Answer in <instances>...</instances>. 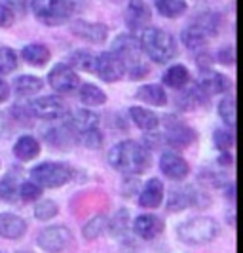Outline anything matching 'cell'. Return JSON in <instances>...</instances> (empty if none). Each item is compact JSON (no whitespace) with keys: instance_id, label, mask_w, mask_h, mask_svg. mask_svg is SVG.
<instances>
[{"instance_id":"obj_1","label":"cell","mask_w":243,"mask_h":253,"mask_svg":"<svg viewBox=\"0 0 243 253\" xmlns=\"http://www.w3.org/2000/svg\"><path fill=\"white\" fill-rule=\"evenodd\" d=\"M108 164L120 173L141 175L152 164V154L141 143L133 139H126L116 143L114 147L108 151Z\"/></svg>"},{"instance_id":"obj_2","label":"cell","mask_w":243,"mask_h":253,"mask_svg":"<svg viewBox=\"0 0 243 253\" xmlns=\"http://www.w3.org/2000/svg\"><path fill=\"white\" fill-rule=\"evenodd\" d=\"M142 53L158 65H166L177 55V42L167 31L158 27H144L139 35Z\"/></svg>"},{"instance_id":"obj_3","label":"cell","mask_w":243,"mask_h":253,"mask_svg":"<svg viewBox=\"0 0 243 253\" xmlns=\"http://www.w3.org/2000/svg\"><path fill=\"white\" fill-rule=\"evenodd\" d=\"M110 51L124 63V69H126V73H129L128 76L131 80H139L148 75V65L144 63V57H142L144 53H142L137 37H133V35L116 37Z\"/></svg>"},{"instance_id":"obj_4","label":"cell","mask_w":243,"mask_h":253,"mask_svg":"<svg viewBox=\"0 0 243 253\" xmlns=\"http://www.w3.org/2000/svg\"><path fill=\"white\" fill-rule=\"evenodd\" d=\"M220 234V227L213 217L198 215L192 217L177 227V236L186 246H204L209 242L217 240Z\"/></svg>"},{"instance_id":"obj_5","label":"cell","mask_w":243,"mask_h":253,"mask_svg":"<svg viewBox=\"0 0 243 253\" xmlns=\"http://www.w3.org/2000/svg\"><path fill=\"white\" fill-rule=\"evenodd\" d=\"M31 12L40 23L57 27L72 17L74 4L70 0H31Z\"/></svg>"},{"instance_id":"obj_6","label":"cell","mask_w":243,"mask_h":253,"mask_svg":"<svg viewBox=\"0 0 243 253\" xmlns=\"http://www.w3.org/2000/svg\"><path fill=\"white\" fill-rule=\"evenodd\" d=\"M74 177V169L63 162H42L31 169V179L42 189H59Z\"/></svg>"},{"instance_id":"obj_7","label":"cell","mask_w":243,"mask_h":253,"mask_svg":"<svg viewBox=\"0 0 243 253\" xmlns=\"http://www.w3.org/2000/svg\"><path fill=\"white\" fill-rule=\"evenodd\" d=\"M36 244L46 253H63L72 244V232L63 225L46 227L36 236Z\"/></svg>"},{"instance_id":"obj_8","label":"cell","mask_w":243,"mask_h":253,"mask_svg":"<svg viewBox=\"0 0 243 253\" xmlns=\"http://www.w3.org/2000/svg\"><path fill=\"white\" fill-rule=\"evenodd\" d=\"M48 84L57 93H72L80 86V78L76 71L67 63H57L48 75Z\"/></svg>"},{"instance_id":"obj_9","label":"cell","mask_w":243,"mask_h":253,"mask_svg":"<svg viewBox=\"0 0 243 253\" xmlns=\"http://www.w3.org/2000/svg\"><path fill=\"white\" fill-rule=\"evenodd\" d=\"M93 73L99 76L103 82H118V80H122L126 76V69H124V63L108 50L95 55Z\"/></svg>"},{"instance_id":"obj_10","label":"cell","mask_w":243,"mask_h":253,"mask_svg":"<svg viewBox=\"0 0 243 253\" xmlns=\"http://www.w3.org/2000/svg\"><path fill=\"white\" fill-rule=\"evenodd\" d=\"M166 143L173 149H186L196 141V131L175 116H166Z\"/></svg>"},{"instance_id":"obj_11","label":"cell","mask_w":243,"mask_h":253,"mask_svg":"<svg viewBox=\"0 0 243 253\" xmlns=\"http://www.w3.org/2000/svg\"><path fill=\"white\" fill-rule=\"evenodd\" d=\"M209 198L204 192H198L194 187H184V189L171 190L169 198H167V210L169 211H182L186 208H194V206H207Z\"/></svg>"},{"instance_id":"obj_12","label":"cell","mask_w":243,"mask_h":253,"mask_svg":"<svg viewBox=\"0 0 243 253\" xmlns=\"http://www.w3.org/2000/svg\"><path fill=\"white\" fill-rule=\"evenodd\" d=\"M33 116H36L40 120H61L67 114V105L61 97L57 95H44L38 97L29 105Z\"/></svg>"},{"instance_id":"obj_13","label":"cell","mask_w":243,"mask_h":253,"mask_svg":"<svg viewBox=\"0 0 243 253\" xmlns=\"http://www.w3.org/2000/svg\"><path fill=\"white\" fill-rule=\"evenodd\" d=\"M160 169L171 181H182V179L188 177V173H190L188 162L175 151L162 152V156H160Z\"/></svg>"},{"instance_id":"obj_14","label":"cell","mask_w":243,"mask_h":253,"mask_svg":"<svg viewBox=\"0 0 243 253\" xmlns=\"http://www.w3.org/2000/svg\"><path fill=\"white\" fill-rule=\"evenodd\" d=\"M72 35H76L82 40H88L91 44H103L108 38V27L95 21H86V19H76L70 25Z\"/></svg>"},{"instance_id":"obj_15","label":"cell","mask_w":243,"mask_h":253,"mask_svg":"<svg viewBox=\"0 0 243 253\" xmlns=\"http://www.w3.org/2000/svg\"><path fill=\"white\" fill-rule=\"evenodd\" d=\"M63 122L74 135H78L82 131H88V129L99 126V114L91 113L90 109H76V111L65 114Z\"/></svg>"},{"instance_id":"obj_16","label":"cell","mask_w":243,"mask_h":253,"mask_svg":"<svg viewBox=\"0 0 243 253\" xmlns=\"http://www.w3.org/2000/svg\"><path fill=\"white\" fill-rule=\"evenodd\" d=\"M152 19V12L144 0H129L126 8V23L131 31H142Z\"/></svg>"},{"instance_id":"obj_17","label":"cell","mask_w":243,"mask_h":253,"mask_svg":"<svg viewBox=\"0 0 243 253\" xmlns=\"http://www.w3.org/2000/svg\"><path fill=\"white\" fill-rule=\"evenodd\" d=\"M198 84L202 86V89L207 95H220V93L230 91L232 88V82L228 76L217 73V71H211V69H202Z\"/></svg>"},{"instance_id":"obj_18","label":"cell","mask_w":243,"mask_h":253,"mask_svg":"<svg viewBox=\"0 0 243 253\" xmlns=\"http://www.w3.org/2000/svg\"><path fill=\"white\" fill-rule=\"evenodd\" d=\"M133 230L142 240H154L164 232V221L154 213H142L133 221Z\"/></svg>"},{"instance_id":"obj_19","label":"cell","mask_w":243,"mask_h":253,"mask_svg":"<svg viewBox=\"0 0 243 253\" xmlns=\"http://www.w3.org/2000/svg\"><path fill=\"white\" fill-rule=\"evenodd\" d=\"M164 194H166L164 183L160 179L152 177L150 181L144 183L142 190L139 192V206L144 210H156L164 202Z\"/></svg>"},{"instance_id":"obj_20","label":"cell","mask_w":243,"mask_h":253,"mask_svg":"<svg viewBox=\"0 0 243 253\" xmlns=\"http://www.w3.org/2000/svg\"><path fill=\"white\" fill-rule=\"evenodd\" d=\"M27 232V221L15 213H0V236L6 240H19Z\"/></svg>"},{"instance_id":"obj_21","label":"cell","mask_w":243,"mask_h":253,"mask_svg":"<svg viewBox=\"0 0 243 253\" xmlns=\"http://www.w3.org/2000/svg\"><path fill=\"white\" fill-rule=\"evenodd\" d=\"M162 82L166 84L167 88H173L180 91V89L186 88L190 84V71H188V67H184V65L180 63L171 65L164 73V76H162Z\"/></svg>"},{"instance_id":"obj_22","label":"cell","mask_w":243,"mask_h":253,"mask_svg":"<svg viewBox=\"0 0 243 253\" xmlns=\"http://www.w3.org/2000/svg\"><path fill=\"white\" fill-rule=\"evenodd\" d=\"M40 154V143L36 137L33 135H21L19 139L15 141V147H13V156L21 162H31L35 160Z\"/></svg>"},{"instance_id":"obj_23","label":"cell","mask_w":243,"mask_h":253,"mask_svg":"<svg viewBox=\"0 0 243 253\" xmlns=\"http://www.w3.org/2000/svg\"><path fill=\"white\" fill-rule=\"evenodd\" d=\"M21 57L27 65L31 67H44V65L50 63L51 59V51L50 48H46L44 44H27L25 48L21 50Z\"/></svg>"},{"instance_id":"obj_24","label":"cell","mask_w":243,"mask_h":253,"mask_svg":"<svg viewBox=\"0 0 243 253\" xmlns=\"http://www.w3.org/2000/svg\"><path fill=\"white\" fill-rule=\"evenodd\" d=\"M129 116H131L133 124L141 127L142 131H154L160 126V116L150 109H144V107H131Z\"/></svg>"},{"instance_id":"obj_25","label":"cell","mask_w":243,"mask_h":253,"mask_svg":"<svg viewBox=\"0 0 243 253\" xmlns=\"http://www.w3.org/2000/svg\"><path fill=\"white\" fill-rule=\"evenodd\" d=\"M209 35L205 33L202 27H198L196 23L192 25H188L184 31H182V35H180V40H182V44L188 48V50L192 51H202L207 46V40H209Z\"/></svg>"},{"instance_id":"obj_26","label":"cell","mask_w":243,"mask_h":253,"mask_svg":"<svg viewBox=\"0 0 243 253\" xmlns=\"http://www.w3.org/2000/svg\"><path fill=\"white\" fill-rule=\"evenodd\" d=\"M135 97L142 103H148L152 107H164L167 105V93L160 84H144L135 91Z\"/></svg>"},{"instance_id":"obj_27","label":"cell","mask_w":243,"mask_h":253,"mask_svg":"<svg viewBox=\"0 0 243 253\" xmlns=\"http://www.w3.org/2000/svg\"><path fill=\"white\" fill-rule=\"evenodd\" d=\"M182 97H179V107L182 111H196L202 105H205V101L209 99V95L205 93L200 84H196L192 88H182Z\"/></svg>"},{"instance_id":"obj_28","label":"cell","mask_w":243,"mask_h":253,"mask_svg":"<svg viewBox=\"0 0 243 253\" xmlns=\"http://www.w3.org/2000/svg\"><path fill=\"white\" fill-rule=\"evenodd\" d=\"M42 88H44V82L40 80L38 76L23 75V76H17V78L13 80V91H15V95H19V97H33V95H36Z\"/></svg>"},{"instance_id":"obj_29","label":"cell","mask_w":243,"mask_h":253,"mask_svg":"<svg viewBox=\"0 0 243 253\" xmlns=\"http://www.w3.org/2000/svg\"><path fill=\"white\" fill-rule=\"evenodd\" d=\"M154 8L162 17L177 19V17L186 13L188 2L186 0H154Z\"/></svg>"},{"instance_id":"obj_30","label":"cell","mask_w":243,"mask_h":253,"mask_svg":"<svg viewBox=\"0 0 243 253\" xmlns=\"http://www.w3.org/2000/svg\"><path fill=\"white\" fill-rule=\"evenodd\" d=\"M44 139L53 147H67L76 141V135L67 127L65 122H61V126H53L48 131H44Z\"/></svg>"},{"instance_id":"obj_31","label":"cell","mask_w":243,"mask_h":253,"mask_svg":"<svg viewBox=\"0 0 243 253\" xmlns=\"http://www.w3.org/2000/svg\"><path fill=\"white\" fill-rule=\"evenodd\" d=\"M78 97L88 107H101L106 103V93L95 84H84L78 91Z\"/></svg>"},{"instance_id":"obj_32","label":"cell","mask_w":243,"mask_h":253,"mask_svg":"<svg viewBox=\"0 0 243 253\" xmlns=\"http://www.w3.org/2000/svg\"><path fill=\"white\" fill-rule=\"evenodd\" d=\"M74 71H84V73H93L95 67V55L88 50H76L69 55V63Z\"/></svg>"},{"instance_id":"obj_33","label":"cell","mask_w":243,"mask_h":253,"mask_svg":"<svg viewBox=\"0 0 243 253\" xmlns=\"http://www.w3.org/2000/svg\"><path fill=\"white\" fill-rule=\"evenodd\" d=\"M106 227H108V219L104 215H95L84 225L82 234H84L86 240H97L106 232Z\"/></svg>"},{"instance_id":"obj_34","label":"cell","mask_w":243,"mask_h":253,"mask_svg":"<svg viewBox=\"0 0 243 253\" xmlns=\"http://www.w3.org/2000/svg\"><path fill=\"white\" fill-rule=\"evenodd\" d=\"M17 65H19L17 53L12 48H8V46H2L0 48V76L13 73L17 69Z\"/></svg>"},{"instance_id":"obj_35","label":"cell","mask_w":243,"mask_h":253,"mask_svg":"<svg viewBox=\"0 0 243 253\" xmlns=\"http://www.w3.org/2000/svg\"><path fill=\"white\" fill-rule=\"evenodd\" d=\"M42 192H44V189L40 187L38 183H35V181L31 179V181H25V183L17 189V196H19L23 202H36V200L42 198Z\"/></svg>"},{"instance_id":"obj_36","label":"cell","mask_w":243,"mask_h":253,"mask_svg":"<svg viewBox=\"0 0 243 253\" xmlns=\"http://www.w3.org/2000/svg\"><path fill=\"white\" fill-rule=\"evenodd\" d=\"M218 116L226 126H236V99L234 97H224L218 103Z\"/></svg>"},{"instance_id":"obj_37","label":"cell","mask_w":243,"mask_h":253,"mask_svg":"<svg viewBox=\"0 0 243 253\" xmlns=\"http://www.w3.org/2000/svg\"><path fill=\"white\" fill-rule=\"evenodd\" d=\"M196 25L202 27L209 37H215L218 33V27H220V17L213 12L202 13L200 17H196Z\"/></svg>"},{"instance_id":"obj_38","label":"cell","mask_w":243,"mask_h":253,"mask_svg":"<svg viewBox=\"0 0 243 253\" xmlns=\"http://www.w3.org/2000/svg\"><path fill=\"white\" fill-rule=\"evenodd\" d=\"M59 213V206L57 202H53V200H40L36 204V208H35V217L38 219V221H51L53 217Z\"/></svg>"},{"instance_id":"obj_39","label":"cell","mask_w":243,"mask_h":253,"mask_svg":"<svg viewBox=\"0 0 243 253\" xmlns=\"http://www.w3.org/2000/svg\"><path fill=\"white\" fill-rule=\"evenodd\" d=\"M76 143L84 145L86 149H101L103 147V133L93 127V129H88V131H82L76 135Z\"/></svg>"},{"instance_id":"obj_40","label":"cell","mask_w":243,"mask_h":253,"mask_svg":"<svg viewBox=\"0 0 243 253\" xmlns=\"http://www.w3.org/2000/svg\"><path fill=\"white\" fill-rule=\"evenodd\" d=\"M17 181L13 177H4V179H0V200L2 202H8V204H12L15 202L19 196H17Z\"/></svg>"},{"instance_id":"obj_41","label":"cell","mask_w":243,"mask_h":253,"mask_svg":"<svg viewBox=\"0 0 243 253\" xmlns=\"http://www.w3.org/2000/svg\"><path fill=\"white\" fill-rule=\"evenodd\" d=\"M213 143H215V147L218 149V152L230 151L232 147H234V133H232V129H228V127H218V129H215Z\"/></svg>"},{"instance_id":"obj_42","label":"cell","mask_w":243,"mask_h":253,"mask_svg":"<svg viewBox=\"0 0 243 253\" xmlns=\"http://www.w3.org/2000/svg\"><path fill=\"white\" fill-rule=\"evenodd\" d=\"M128 223H129V213L126 210H120V211L108 221L106 230H110L112 236H122V234L126 232V228H128Z\"/></svg>"},{"instance_id":"obj_43","label":"cell","mask_w":243,"mask_h":253,"mask_svg":"<svg viewBox=\"0 0 243 253\" xmlns=\"http://www.w3.org/2000/svg\"><path fill=\"white\" fill-rule=\"evenodd\" d=\"M217 61L224 67H232L236 63V51H234V46H224L217 51Z\"/></svg>"},{"instance_id":"obj_44","label":"cell","mask_w":243,"mask_h":253,"mask_svg":"<svg viewBox=\"0 0 243 253\" xmlns=\"http://www.w3.org/2000/svg\"><path fill=\"white\" fill-rule=\"evenodd\" d=\"M12 114H13V120H15L17 124H23V126H29V124H31L29 118H33V113H31L29 107H25V109H23V107H13Z\"/></svg>"},{"instance_id":"obj_45","label":"cell","mask_w":243,"mask_h":253,"mask_svg":"<svg viewBox=\"0 0 243 253\" xmlns=\"http://www.w3.org/2000/svg\"><path fill=\"white\" fill-rule=\"evenodd\" d=\"M13 21H15V13H13L4 2H0V29L12 27Z\"/></svg>"},{"instance_id":"obj_46","label":"cell","mask_w":243,"mask_h":253,"mask_svg":"<svg viewBox=\"0 0 243 253\" xmlns=\"http://www.w3.org/2000/svg\"><path fill=\"white\" fill-rule=\"evenodd\" d=\"M12 135V122L10 118H6V114H0V137L8 139Z\"/></svg>"},{"instance_id":"obj_47","label":"cell","mask_w":243,"mask_h":253,"mask_svg":"<svg viewBox=\"0 0 243 253\" xmlns=\"http://www.w3.org/2000/svg\"><path fill=\"white\" fill-rule=\"evenodd\" d=\"M217 162L222 168H232V164H234V156L230 154V151H222L220 154H218Z\"/></svg>"},{"instance_id":"obj_48","label":"cell","mask_w":243,"mask_h":253,"mask_svg":"<svg viewBox=\"0 0 243 253\" xmlns=\"http://www.w3.org/2000/svg\"><path fill=\"white\" fill-rule=\"evenodd\" d=\"M10 91H12V88H10V84L0 76V103L8 101V97H10Z\"/></svg>"},{"instance_id":"obj_49","label":"cell","mask_w":243,"mask_h":253,"mask_svg":"<svg viewBox=\"0 0 243 253\" xmlns=\"http://www.w3.org/2000/svg\"><path fill=\"white\" fill-rule=\"evenodd\" d=\"M17 253H29V252H17Z\"/></svg>"}]
</instances>
